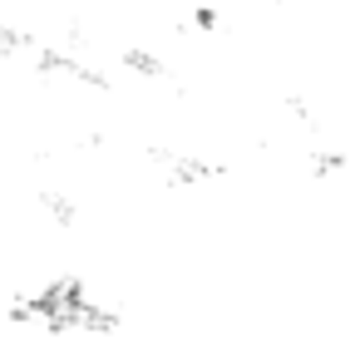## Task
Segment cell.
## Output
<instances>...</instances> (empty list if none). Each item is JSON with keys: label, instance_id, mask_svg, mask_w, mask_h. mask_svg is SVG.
I'll return each instance as SVG.
<instances>
[{"label": "cell", "instance_id": "277c9868", "mask_svg": "<svg viewBox=\"0 0 360 360\" xmlns=\"http://www.w3.org/2000/svg\"><path fill=\"white\" fill-rule=\"evenodd\" d=\"M119 65H124L134 79H168V60H163L158 50H148V45H124Z\"/></svg>", "mask_w": 360, "mask_h": 360}, {"label": "cell", "instance_id": "52a82bcc", "mask_svg": "<svg viewBox=\"0 0 360 360\" xmlns=\"http://www.w3.org/2000/svg\"><path fill=\"white\" fill-rule=\"evenodd\" d=\"M345 163H350V158H345L340 148H321V153H311V173H316V178H330V173H345Z\"/></svg>", "mask_w": 360, "mask_h": 360}, {"label": "cell", "instance_id": "7a4b0ae2", "mask_svg": "<svg viewBox=\"0 0 360 360\" xmlns=\"http://www.w3.org/2000/svg\"><path fill=\"white\" fill-rule=\"evenodd\" d=\"M35 70H40V79H70V84L99 89V94H109V89H114V79H109L104 70L84 65L75 50H60V45H40V50H35Z\"/></svg>", "mask_w": 360, "mask_h": 360}, {"label": "cell", "instance_id": "3957f363", "mask_svg": "<svg viewBox=\"0 0 360 360\" xmlns=\"http://www.w3.org/2000/svg\"><path fill=\"white\" fill-rule=\"evenodd\" d=\"M153 163L163 168L168 188H202V183L222 178V168H217V163H207L202 153H153Z\"/></svg>", "mask_w": 360, "mask_h": 360}, {"label": "cell", "instance_id": "5b68a950", "mask_svg": "<svg viewBox=\"0 0 360 360\" xmlns=\"http://www.w3.org/2000/svg\"><path fill=\"white\" fill-rule=\"evenodd\" d=\"M40 207H45V217L55 227H75L79 222V202L70 193H60V188H40Z\"/></svg>", "mask_w": 360, "mask_h": 360}, {"label": "cell", "instance_id": "8992f818", "mask_svg": "<svg viewBox=\"0 0 360 360\" xmlns=\"http://www.w3.org/2000/svg\"><path fill=\"white\" fill-rule=\"evenodd\" d=\"M35 45V35L20 25V20H11V15H0V60H15L20 50H30Z\"/></svg>", "mask_w": 360, "mask_h": 360}, {"label": "cell", "instance_id": "6da1fadb", "mask_svg": "<svg viewBox=\"0 0 360 360\" xmlns=\"http://www.w3.org/2000/svg\"><path fill=\"white\" fill-rule=\"evenodd\" d=\"M6 321L11 326H40L50 335H114L124 326V316L114 306L94 301L89 286H84V276H75V271L45 281L30 296H15L6 306Z\"/></svg>", "mask_w": 360, "mask_h": 360}, {"label": "cell", "instance_id": "ba28073f", "mask_svg": "<svg viewBox=\"0 0 360 360\" xmlns=\"http://www.w3.org/2000/svg\"><path fill=\"white\" fill-rule=\"evenodd\" d=\"M193 25H198V30H217V11H212V6H198V11H193Z\"/></svg>", "mask_w": 360, "mask_h": 360}]
</instances>
